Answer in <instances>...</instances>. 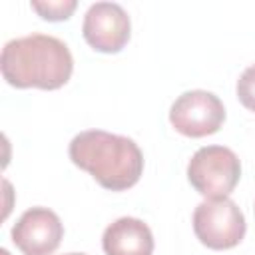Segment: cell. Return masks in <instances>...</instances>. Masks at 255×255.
<instances>
[{"mask_svg":"<svg viewBox=\"0 0 255 255\" xmlns=\"http://www.w3.org/2000/svg\"><path fill=\"white\" fill-rule=\"evenodd\" d=\"M4 80L14 88H62L74 70L70 48L56 36L28 34L4 44L0 56Z\"/></svg>","mask_w":255,"mask_h":255,"instance_id":"obj_1","label":"cell"},{"mask_svg":"<svg viewBox=\"0 0 255 255\" xmlns=\"http://www.w3.org/2000/svg\"><path fill=\"white\" fill-rule=\"evenodd\" d=\"M70 159L88 171L102 187L124 191L135 185L143 171V153L137 143L126 135L104 129H86L72 137Z\"/></svg>","mask_w":255,"mask_h":255,"instance_id":"obj_2","label":"cell"},{"mask_svg":"<svg viewBox=\"0 0 255 255\" xmlns=\"http://www.w3.org/2000/svg\"><path fill=\"white\" fill-rule=\"evenodd\" d=\"M241 177V163L233 149L223 145L199 147L187 163V179L207 199L227 197Z\"/></svg>","mask_w":255,"mask_h":255,"instance_id":"obj_3","label":"cell"},{"mask_svg":"<svg viewBox=\"0 0 255 255\" xmlns=\"http://www.w3.org/2000/svg\"><path fill=\"white\" fill-rule=\"evenodd\" d=\"M245 215L229 197L205 199L193 211V231L209 249L235 247L245 237Z\"/></svg>","mask_w":255,"mask_h":255,"instance_id":"obj_4","label":"cell"},{"mask_svg":"<svg viewBox=\"0 0 255 255\" xmlns=\"http://www.w3.org/2000/svg\"><path fill=\"white\" fill-rule=\"evenodd\" d=\"M169 122L181 135L203 137L215 133L225 122L223 102L207 90L183 92L169 108Z\"/></svg>","mask_w":255,"mask_h":255,"instance_id":"obj_5","label":"cell"},{"mask_svg":"<svg viewBox=\"0 0 255 255\" xmlns=\"http://www.w3.org/2000/svg\"><path fill=\"white\" fill-rule=\"evenodd\" d=\"M131 32V22L128 12L116 2H96L88 8L82 24V34L86 42L104 54L120 52Z\"/></svg>","mask_w":255,"mask_h":255,"instance_id":"obj_6","label":"cell"},{"mask_svg":"<svg viewBox=\"0 0 255 255\" xmlns=\"http://www.w3.org/2000/svg\"><path fill=\"white\" fill-rule=\"evenodd\" d=\"M64 237L60 217L48 207H30L12 227V241L24 255H52Z\"/></svg>","mask_w":255,"mask_h":255,"instance_id":"obj_7","label":"cell"},{"mask_svg":"<svg viewBox=\"0 0 255 255\" xmlns=\"http://www.w3.org/2000/svg\"><path fill=\"white\" fill-rule=\"evenodd\" d=\"M106 255H151L153 235L147 223L137 217H120L102 235Z\"/></svg>","mask_w":255,"mask_h":255,"instance_id":"obj_8","label":"cell"},{"mask_svg":"<svg viewBox=\"0 0 255 255\" xmlns=\"http://www.w3.org/2000/svg\"><path fill=\"white\" fill-rule=\"evenodd\" d=\"M30 6H32L44 20L60 22V20H68V18L72 16V12L76 10L78 2H76V0H48V2L32 0Z\"/></svg>","mask_w":255,"mask_h":255,"instance_id":"obj_9","label":"cell"},{"mask_svg":"<svg viewBox=\"0 0 255 255\" xmlns=\"http://www.w3.org/2000/svg\"><path fill=\"white\" fill-rule=\"evenodd\" d=\"M237 98L247 110L255 112V64L245 68L243 74L239 76V80H237Z\"/></svg>","mask_w":255,"mask_h":255,"instance_id":"obj_10","label":"cell"},{"mask_svg":"<svg viewBox=\"0 0 255 255\" xmlns=\"http://www.w3.org/2000/svg\"><path fill=\"white\" fill-rule=\"evenodd\" d=\"M0 255H10V253H8V249H0Z\"/></svg>","mask_w":255,"mask_h":255,"instance_id":"obj_11","label":"cell"},{"mask_svg":"<svg viewBox=\"0 0 255 255\" xmlns=\"http://www.w3.org/2000/svg\"><path fill=\"white\" fill-rule=\"evenodd\" d=\"M66 255H86V253H66Z\"/></svg>","mask_w":255,"mask_h":255,"instance_id":"obj_12","label":"cell"}]
</instances>
